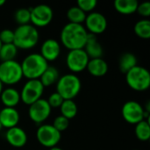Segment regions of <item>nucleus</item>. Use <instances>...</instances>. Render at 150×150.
<instances>
[{"label":"nucleus","mask_w":150,"mask_h":150,"mask_svg":"<svg viewBox=\"0 0 150 150\" xmlns=\"http://www.w3.org/2000/svg\"><path fill=\"white\" fill-rule=\"evenodd\" d=\"M134 133L136 137L142 142H147L150 138V125L149 122L146 120H142L141 122L135 125Z\"/></svg>","instance_id":"nucleus-26"},{"label":"nucleus","mask_w":150,"mask_h":150,"mask_svg":"<svg viewBox=\"0 0 150 150\" xmlns=\"http://www.w3.org/2000/svg\"><path fill=\"white\" fill-rule=\"evenodd\" d=\"M137 58L136 56L132 53H125L123 54L119 61V68L120 70L127 74L129 70H131L133 68L137 66Z\"/></svg>","instance_id":"nucleus-22"},{"label":"nucleus","mask_w":150,"mask_h":150,"mask_svg":"<svg viewBox=\"0 0 150 150\" xmlns=\"http://www.w3.org/2000/svg\"><path fill=\"white\" fill-rule=\"evenodd\" d=\"M137 0H116L113 3L115 10L124 15H130L137 11L138 7Z\"/></svg>","instance_id":"nucleus-20"},{"label":"nucleus","mask_w":150,"mask_h":150,"mask_svg":"<svg viewBox=\"0 0 150 150\" xmlns=\"http://www.w3.org/2000/svg\"><path fill=\"white\" fill-rule=\"evenodd\" d=\"M127 85L136 91H144L150 86L149 71L142 66H135L126 74Z\"/></svg>","instance_id":"nucleus-5"},{"label":"nucleus","mask_w":150,"mask_h":150,"mask_svg":"<svg viewBox=\"0 0 150 150\" xmlns=\"http://www.w3.org/2000/svg\"><path fill=\"white\" fill-rule=\"evenodd\" d=\"M86 16L87 14L76 5L70 7L67 12V18L69 20V23H73V24L82 25L85 21Z\"/></svg>","instance_id":"nucleus-24"},{"label":"nucleus","mask_w":150,"mask_h":150,"mask_svg":"<svg viewBox=\"0 0 150 150\" xmlns=\"http://www.w3.org/2000/svg\"><path fill=\"white\" fill-rule=\"evenodd\" d=\"M51 109L47 101L44 98H40L29 105L28 114L31 120L34 123L41 124L50 116Z\"/></svg>","instance_id":"nucleus-12"},{"label":"nucleus","mask_w":150,"mask_h":150,"mask_svg":"<svg viewBox=\"0 0 150 150\" xmlns=\"http://www.w3.org/2000/svg\"><path fill=\"white\" fill-rule=\"evenodd\" d=\"M59 77L60 76H59L58 69L55 67L48 66L47 69L44 71V73L41 75L39 80L40 81V83L45 88V87H48V86H51L52 84L56 83Z\"/></svg>","instance_id":"nucleus-21"},{"label":"nucleus","mask_w":150,"mask_h":150,"mask_svg":"<svg viewBox=\"0 0 150 150\" xmlns=\"http://www.w3.org/2000/svg\"><path fill=\"white\" fill-rule=\"evenodd\" d=\"M0 98L4 107L15 108V106L18 105L20 101V93L15 88L8 87L3 90L0 95Z\"/></svg>","instance_id":"nucleus-18"},{"label":"nucleus","mask_w":150,"mask_h":150,"mask_svg":"<svg viewBox=\"0 0 150 150\" xmlns=\"http://www.w3.org/2000/svg\"><path fill=\"white\" fill-rule=\"evenodd\" d=\"M91 75L93 76L100 77L105 76L108 71V64L103 58L90 59L87 68Z\"/></svg>","instance_id":"nucleus-19"},{"label":"nucleus","mask_w":150,"mask_h":150,"mask_svg":"<svg viewBox=\"0 0 150 150\" xmlns=\"http://www.w3.org/2000/svg\"><path fill=\"white\" fill-rule=\"evenodd\" d=\"M2 128H3V127H2V125H1V123H0V131L2 130Z\"/></svg>","instance_id":"nucleus-37"},{"label":"nucleus","mask_w":150,"mask_h":150,"mask_svg":"<svg viewBox=\"0 0 150 150\" xmlns=\"http://www.w3.org/2000/svg\"><path fill=\"white\" fill-rule=\"evenodd\" d=\"M14 40V32L10 29H4L0 32V41L2 44H11Z\"/></svg>","instance_id":"nucleus-32"},{"label":"nucleus","mask_w":150,"mask_h":150,"mask_svg":"<svg viewBox=\"0 0 150 150\" xmlns=\"http://www.w3.org/2000/svg\"><path fill=\"white\" fill-rule=\"evenodd\" d=\"M22 77L21 65L17 61L2 62L0 63V81L3 84L13 85L18 83Z\"/></svg>","instance_id":"nucleus-6"},{"label":"nucleus","mask_w":150,"mask_h":150,"mask_svg":"<svg viewBox=\"0 0 150 150\" xmlns=\"http://www.w3.org/2000/svg\"><path fill=\"white\" fill-rule=\"evenodd\" d=\"M20 120L19 112L16 108L4 107L0 111V123L7 129L17 127Z\"/></svg>","instance_id":"nucleus-16"},{"label":"nucleus","mask_w":150,"mask_h":150,"mask_svg":"<svg viewBox=\"0 0 150 150\" xmlns=\"http://www.w3.org/2000/svg\"><path fill=\"white\" fill-rule=\"evenodd\" d=\"M84 23L87 32L89 31V33H92L94 35L104 33L107 27L106 18L102 13L97 11L90 12L86 16Z\"/></svg>","instance_id":"nucleus-13"},{"label":"nucleus","mask_w":150,"mask_h":150,"mask_svg":"<svg viewBox=\"0 0 150 150\" xmlns=\"http://www.w3.org/2000/svg\"><path fill=\"white\" fill-rule=\"evenodd\" d=\"M83 49L90 59L102 58V55L104 54L103 47L98 41L97 36L92 33H88L87 42Z\"/></svg>","instance_id":"nucleus-17"},{"label":"nucleus","mask_w":150,"mask_h":150,"mask_svg":"<svg viewBox=\"0 0 150 150\" xmlns=\"http://www.w3.org/2000/svg\"><path fill=\"white\" fill-rule=\"evenodd\" d=\"M89 61L90 58L83 48L69 50L66 57L67 67L72 74L83 71L87 68Z\"/></svg>","instance_id":"nucleus-9"},{"label":"nucleus","mask_w":150,"mask_h":150,"mask_svg":"<svg viewBox=\"0 0 150 150\" xmlns=\"http://www.w3.org/2000/svg\"><path fill=\"white\" fill-rule=\"evenodd\" d=\"M14 32L13 44L17 48L30 49L34 47L40 39V33L38 29L33 25H18Z\"/></svg>","instance_id":"nucleus-3"},{"label":"nucleus","mask_w":150,"mask_h":150,"mask_svg":"<svg viewBox=\"0 0 150 150\" xmlns=\"http://www.w3.org/2000/svg\"><path fill=\"white\" fill-rule=\"evenodd\" d=\"M82 83L80 78L75 74H66L60 76L56 83V92L64 100L75 98L80 92Z\"/></svg>","instance_id":"nucleus-4"},{"label":"nucleus","mask_w":150,"mask_h":150,"mask_svg":"<svg viewBox=\"0 0 150 150\" xmlns=\"http://www.w3.org/2000/svg\"><path fill=\"white\" fill-rule=\"evenodd\" d=\"M4 4H5V1L4 0H0V6L4 5Z\"/></svg>","instance_id":"nucleus-36"},{"label":"nucleus","mask_w":150,"mask_h":150,"mask_svg":"<svg viewBox=\"0 0 150 150\" xmlns=\"http://www.w3.org/2000/svg\"><path fill=\"white\" fill-rule=\"evenodd\" d=\"M31 22L33 26L43 27L51 23L54 18V11L52 8L45 4H38L33 8H30Z\"/></svg>","instance_id":"nucleus-10"},{"label":"nucleus","mask_w":150,"mask_h":150,"mask_svg":"<svg viewBox=\"0 0 150 150\" xmlns=\"http://www.w3.org/2000/svg\"><path fill=\"white\" fill-rule=\"evenodd\" d=\"M3 86H4V84H3V83L0 81V95H1V93H2V91H3Z\"/></svg>","instance_id":"nucleus-35"},{"label":"nucleus","mask_w":150,"mask_h":150,"mask_svg":"<svg viewBox=\"0 0 150 150\" xmlns=\"http://www.w3.org/2000/svg\"><path fill=\"white\" fill-rule=\"evenodd\" d=\"M60 110L62 112V116L65 117L69 120L73 119L77 113V105L72 99L64 100L60 106Z\"/></svg>","instance_id":"nucleus-25"},{"label":"nucleus","mask_w":150,"mask_h":150,"mask_svg":"<svg viewBox=\"0 0 150 150\" xmlns=\"http://www.w3.org/2000/svg\"><path fill=\"white\" fill-rule=\"evenodd\" d=\"M144 112H145L142 105L134 100L126 102L121 109V113L124 120L127 123L134 125L145 120Z\"/></svg>","instance_id":"nucleus-11"},{"label":"nucleus","mask_w":150,"mask_h":150,"mask_svg":"<svg viewBox=\"0 0 150 150\" xmlns=\"http://www.w3.org/2000/svg\"><path fill=\"white\" fill-rule=\"evenodd\" d=\"M2 45H3V44H2V42L0 41V49H1V47H2Z\"/></svg>","instance_id":"nucleus-38"},{"label":"nucleus","mask_w":150,"mask_h":150,"mask_svg":"<svg viewBox=\"0 0 150 150\" xmlns=\"http://www.w3.org/2000/svg\"><path fill=\"white\" fill-rule=\"evenodd\" d=\"M49 150H63L61 148H59V147H57V146H55V147H53V148H50Z\"/></svg>","instance_id":"nucleus-34"},{"label":"nucleus","mask_w":150,"mask_h":150,"mask_svg":"<svg viewBox=\"0 0 150 150\" xmlns=\"http://www.w3.org/2000/svg\"><path fill=\"white\" fill-rule=\"evenodd\" d=\"M88 32L83 25L68 23L61 32V42L69 50L83 49L87 42Z\"/></svg>","instance_id":"nucleus-1"},{"label":"nucleus","mask_w":150,"mask_h":150,"mask_svg":"<svg viewBox=\"0 0 150 150\" xmlns=\"http://www.w3.org/2000/svg\"><path fill=\"white\" fill-rule=\"evenodd\" d=\"M134 33L144 40L150 38V20L148 18L139 20L134 26Z\"/></svg>","instance_id":"nucleus-23"},{"label":"nucleus","mask_w":150,"mask_h":150,"mask_svg":"<svg viewBox=\"0 0 150 150\" xmlns=\"http://www.w3.org/2000/svg\"><path fill=\"white\" fill-rule=\"evenodd\" d=\"M38 142L46 148L55 147L61 141L62 134L52 125L43 124L40 125L36 132Z\"/></svg>","instance_id":"nucleus-8"},{"label":"nucleus","mask_w":150,"mask_h":150,"mask_svg":"<svg viewBox=\"0 0 150 150\" xmlns=\"http://www.w3.org/2000/svg\"><path fill=\"white\" fill-rule=\"evenodd\" d=\"M98 4L97 0H78L76 2V6L82 11L86 12H92Z\"/></svg>","instance_id":"nucleus-29"},{"label":"nucleus","mask_w":150,"mask_h":150,"mask_svg":"<svg viewBox=\"0 0 150 150\" xmlns=\"http://www.w3.org/2000/svg\"><path fill=\"white\" fill-rule=\"evenodd\" d=\"M14 18L19 25H28L31 22V12L30 9L20 8L16 11L14 14Z\"/></svg>","instance_id":"nucleus-28"},{"label":"nucleus","mask_w":150,"mask_h":150,"mask_svg":"<svg viewBox=\"0 0 150 150\" xmlns=\"http://www.w3.org/2000/svg\"><path fill=\"white\" fill-rule=\"evenodd\" d=\"M5 139L11 146L14 148H22L27 142V134L24 129L17 126L7 130Z\"/></svg>","instance_id":"nucleus-15"},{"label":"nucleus","mask_w":150,"mask_h":150,"mask_svg":"<svg viewBox=\"0 0 150 150\" xmlns=\"http://www.w3.org/2000/svg\"><path fill=\"white\" fill-rule=\"evenodd\" d=\"M23 76L28 80L40 79L41 75L48 67L47 62L38 53H33L25 56L20 63Z\"/></svg>","instance_id":"nucleus-2"},{"label":"nucleus","mask_w":150,"mask_h":150,"mask_svg":"<svg viewBox=\"0 0 150 150\" xmlns=\"http://www.w3.org/2000/svg\"><path fill=\"white\" fill-rule=\"evenodd\" d=\"M52 126L57 131H59L61 133L62 131H65L69 127V120L68 119H66L65 117L60 115V116H57L54 120V122H53V125Z\"/></svg>","instance_id":"nucleus-30"},{"label":"nucleus","mask_w":150,"mask_h":150,"mask_svg":"<svg viewBox=\"0 0 150 150\" xmlns=\"http://www.w3.org/2000/svg\"><path fill=\"white\" fill-rule=\"evenodd\" d=\"M44 91V86L39 79L28 80L23 86L20 93V100L30 105L41 98Z\"/></svg>","instance_id":"nucleus-7"},{"label":"nucleus","mask_w":150,"mask_h":150,"mask_svg":"<svg viewBox=\"0 0 150 150\" xmlns=\"http://www.w3.org/2000/svg\"><path fill=\"white\" fill-rule=\"evenodd\" d=\"M143 18H149L150 16V3L146 1L143 3H141L138 4L137 11H136Z\"/></svg>","instance_id":"nucleus-33"},{"label":"nucleus","mask_w":150,"mask_h":150,"mask_svg":"<svg viewBox=\"0 0 150 150\" xmlns=\"http://www.w3.org/2000/svg\"><path fill=\"white\" fill-rule=\"evenodd\" d=\"M18 54V48L13 44H3L0 49V60L2 62L13 61Z\"/></svg>","instance_id":"nucleus-27"},{"label":"nucleus","mask_w":150,"mask_h":150,"mask_svg":"<svg viewBox=\"0 0 150 150\" xmlns=\"http://www.w3.org/2000/svg\"><path fill=\"white\" fill-rule=\"evenodd\" d=\"M61 54V45L54 39L46 40L40 47V55L48 62L55 61Z\"/></svg>","instance_id":"nucleus-14"},{"label":"nucleus","mask_w":150,"mask_h":150,"mask_svg":"<svg viewBox=\"0 0 150 150\" xmlns=\"http://www.w3.org/2000/svg\"><path fill=\"white\" fill-rule=\"evenodd\" d=\"M47 101L51 108H60L64 99L60 94H58L57 92H54L48 97V99Z\"/></svg>","instance_id":"nucleus-31"}]
</instances>
